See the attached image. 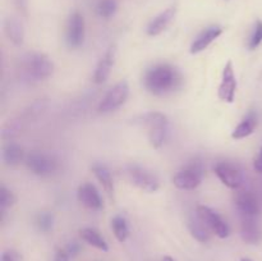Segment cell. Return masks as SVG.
I'll return each mask as SVG.
<instances>
[{"label": "cell", "instance_id": "cell-1", "mask_svg": "<svg viewBox=\"0 0 262 261\" xmlns=\"http://www.w3.org/2000/svg\"><path fill=\"white\" fill-rule=\"evenodd\" d=\"M183 84V76L177 67L168 63L155 64L145 72L143 86L155 96H168Z\"/></svg>", "mask_w": 262, "mask_h": 261}, {"label": "cell", "instance_id": "cell-2", "mask_svg": "<svg viewBox=\"0 0 262 261\" xmlns=\"http://www.w3.org/2000/svg\"><path fill=\"white\" fill-rule=\"evenodd\" d=\"M140 123L147 129L148 142L154 148H160L169 133V119L160 112H148L140 118Z\"/></svg>", "mask_w": 262, "mask_h": 261}, {"label": "cell", "instance_id": "cell-3", "mask_svg": "<svg viewBox=\"0 0 262 261\" xmlns=\"http://www.w3.org/2000/svg\"><path fill=\"white\" fill-rule=\"evenodd\" d=\"M22 69L32 81H45L54 72V63L43 53H28L22 58Z\"/></svg>", "mask_w": 262, "mask_h": 261}, {"label": "cell", "instance_id": "cell-4", "mask_svg": "<svg viewBox=\"0 0 262 261\" xmlns=\"http://www.w3.org/2000/svg\"><path fill=\"white\" fill-rule=\"evenodd\" d=\"M125 178L130 182L135 187L140 188L141 191L154 193L160 188V181L154 173L148 169L137 164H129L124 168Z\"/></svg>", "mask_w": 262, "mask_h": 261}, {"label": "cell", "instance_id": "cell-5", "mask_svg": "<svg viewBox=\"0 0 262 261\" xmlns=\"http://www.w3.org/2000/svg\"><path fill=\"white\" fill-rule=\"evenodd\" d=\"M214 171L224 186L233 191H239L246 186V176L238 164L230 161H220L214 166Z\"/></svg>", "mask_w": 262, "mask_h": 261}, {"label": "cell", "instance_id": "cell-6", "mask_svg": "<svg viewBox=\"0 0 262 261\" xmlns=\"http://www.w3.org/2000/svg\"><path fill=\"white\" fill-rule=\"evenodd\" d=\"M25 161L28 170L38 177H49L58 170V160L43 151H32L26 155Z\"/></svg>", "mask_w": 262, "mask_h": 261}, {"label": "cell", "instance_id": "cell-7", "mask_svg": "<svg viewBox=\"0 0 262 261\" xmlns=\"http://www.w3.org/2000/svg\"><path fill=\"white\" fill-rule=\"evenodd\" d=\"M234 206L241 217H260L262 214V200L256 192L242 188L234 194Z\"/></svg>", "mask_w": 262, "mask_h": 261}, {"label": "cell", "instance_id": "cell-8", "mask_svg": "<svg viewBox=\"0 0 262 261\" xmlns=\"http://www.w3.org/2000/svg\"><path fill=\"white\" fill-rule=\"evenodd\" d=\"M128 96H129V84H128V82H118L117 84H114L106 92L104 99L100 101L97 110L101 114H107V113L115 112V110H118L120 106H123L125 104Z\"/></svg>", "mask_w": 262, "mask_h": 261}, {"label": "cell", "instance_id": "cell-9", "mask_svg": "<svg viewBox=\"0 0 262 261\" xmlns=\"http://www.w3.org/2000/svg\"><path fill=\"white\" fill-rule=\"evenodd\" d=\"M202 179H204V168H202L201 164L194 161V163L189 164L184 169L179 170L173 177V184L178 189L192 191L201 184Z\"/></svg>", "mask_w": 262, "mask_h": 261}, {"label": "cell", "instance_id": "cell-10", "mask_svg": "<svg viewBox=\"0 0 262 261\" xmlns=\"http://www.w3.org/2000/svg\"><path fill=\"white\" fill-rule=\"evenodd\" d=\"M196 214L204 220L205 224L210 228V230L215 235H217L222 240L229 237L230 228L228 223L215 210H212L211 207L205 206V205H199L196 207Z\"/></svg>", "mask_w": 262, "mask_h": 261}, {"label": "cell", "instance_id": "cell-11", "mask_svg": "<svg viewBox=\"0 0 262 261\" xmlns=\"http://www.w3.org/2000/svg\"><path fill=\"white\" fill-rule=\"evenodd\" d=\"M86 36V23L83 15L79 12H73L68 18L66 30L67 45L71 49H78L82 46Z\"/></svg>", "mask_w": 262, "mask_h": 261}, {"label": "cell", "instance_id": "cell-12", "mask_svg": "<svg viewBox=\"0 0 262 261\" xmlns=\"http://www.w3.org/2000/svg\"><path fill=\"white\" fill-rule=\"evenodd\" d=\"M235 91H237V78H235L232 60H228L223 69L222 82H220L219 90H217V96L222 101L233 104L235 99Z\"/></svg>", "mask_w": 262, "mask_h": 261}, {"label": "cell", "instance_id": "cell-13", "mask_svg": "<svg viewBox=\"0 0 262 261\" xmlns=\"http://www.w3.org/2000/svg\"><path fill=\"white\" fill-rule=\"evenodd\" d=\"M241 238L248 245H258L262 241V227L260 217H241Z\"/></svg>", "mask_w": 262, "mask_h": 261}, {"label": "cell", "instance_id": "cell-14", "mask_svg": "<svg viewBox=\"0 0 262 261\" xmlns=\"http://www.w3.org/2000/svg\"><path fill=\"white\" fill-rule=\"evenodd\" d=\"M77 199L78 201L83 205L84 207H87L89 210L92 211H99L102 209V200L100 196V192L97 191L96 187L92 183H82L78 187V191H77Z\"/></svg>", "mask_w": 262, "mask_h": 261}, {"label": "cell", "instance_id": "cell-15", "mask_svg": "<svg viewBox=\"0 0 262 261\" xmlns=\"http://www.w3.org/2000/svg\"><path fill=\"white\" fill-rule=\"evenodd\" d=\"M115 56H117V48H115V45H112L106 51H105V54L99 60L96 68H95V72H94L95 83L101 84L104 83V82H106V79L109 78L110 73H112L113 67H114Z\"/></svg>", "mask_w": 262, "mask_h": 261}, {"label": "cell", "instance_id": "cell-16", "mask_svg": "<svg viewBox=\"0 0 262 261\" xmlns=\"http://www.w3.org/2000/svg\"><path fill=\"white\" fill-rule=\"evenodd\" d=\"M223 33V28L220 26H210V27L205 28L199 36L193 40L189 48V53L191 54H199L206 50L217 37Z\"/></svg>", "mask_w": 262, "mask_h": 261}, {"label": "cell", "instance_id": "cell-17", "mask_svg": "<svg viewBox=\"0 0 262 261\" xmlns=\"http://www.w3.org/2000/svg\"><path fill=\"white\" fill-rule=\"evenodd\" d=\"M176 13L177 9L174 7H171L165 9L164 12H161L155 18H152L150 20V23L147 25V28H146L147 35L152 36V37L161 35L170 26V23L173 22V19L176 18Z\"/></svg>", "mask_w": 262, "mask_h": 261}, {"label": "cell", "instance_id": "cell-18", "mask_svg": "<svg viewBox=\"0 0 262 261\" xmlns=\"http://www.w3.org/2000/svg\"><path fill=\"white\" fill-rule=\"evenodd\" d=\"M4 32L8 40L14 45L20 46L25 41V27L18 18L9 17L4 20Z\"/></svg>", "mask_w": 262, "mask_h": 261}, {"label": "cell", "instance_id": "cell-19", "mask_svg": "<svg viewBox=\"0 0 262 261\" xmlns=\"http://www.w3.org/2000/svg\"><path fill=\"white\" fill-rule=\"evenodd\" d=\"M188 229L192 237L201 243H206L211 240V230L204 223V220L194 212L188 219Z\"/></svg>", "mask_w": 262, "mask_h": 261}, {"label": "cell", "instance_id": "cell-20", "mask_svg": "<svg viewBox=\"0 0 262 261\" xmlns=\"http://www.w3.org/2000/svg\"><path fill=\"white\" fill-rule=\"evenodd\" d=\"M257 127V114L255 112H248V114L239 122V124L233 129V140H243L252 135Z\"/></svg>", "mask_w": 262, "mask_h": 261}, {"label": "cell", "instance_id": "cell-21", "mask_svg": "<svg viewBox=\"0 0 262 261\" xmlns=\"http://www.w3.org/2000/svg\"><path fill=\"white\" fill-rule=\"evenodd\" d=\"M91 169L92 171H94L97 181L101 183L102 188L105 189V192H106V194L109 196V199L114 200V182H113V177L109 168L101 163H95Z\"/></svg>", "mask_w": 262, "mask_h": 261}, {"label": "cell", "instance_id": "cell-22", "mask_svg": "<svg viewBox=\"0 0 262 261\" xmlns=\"http://www.w3.org/2000/svg\"><path fill=\"white\" fill-rule=\"evenodd\" d=\"M79 237H81L82 241H84L87 245L92 246V247L97 248V250L104 251V252H107V251H109V245L106 243V241H105L104 237H102L96 229H94V228H82V229H79Z\"/></svg>", "mask_w": 262, "mask_h": 261}, {"label": "cell", "instance_id": "cell-23", "mask_svg": "<svg viewBox=\"0 0 262 261\" xmlns=\"http://www.w3.org/2000/svg\"><path fill=\"white\" fill-rule=\"evenodd\" d=\"M2 158L8 166H17L25 158V153L18 143L9 142L3 148Z\"/></svg>", "mask_w": 262, "mask_h": 261}, {"label": "cell", "instance_id": "cell-24", "mask_svg": "<svg viewBox=\"0 0 262 261\" xmlns=\"http://www.w3.org/2000/svg\"><path fill=\"white\" fill-rule=\"evenodd\" d=\"M112 229L114 233L115 238H117L119 242H125L129 237V227H128L127 219L124 216H120L117 215L112 219Z\"/></svg>", "mask_w": 262, "mask_h": 261}, {"label": "cell", "instance_id": "cell-25", "mask_svg": "<svg viewBox=\"0 0 262 261\" xmlns=\"http://www.w3.org/2000/svg\"><path fill=\"white\" fill-rule=\"evenodd\" d=\"M37 229L42 233H49L54 227V215L49 211L38 212L35 219Z\"/></svg>", "mask_w": 262, "mask_h": 261}, {"label": "cell", "instance_id": "cell-26", "mask_svg": "<svg viewBox=\"0 0 262 261\" xmlns=\"http://www.w3.org/2000/svg\"><path fill=\"white\" fill-rule=\"evenodd\" d=\"M15 201H17V199L10 189H8L5 186L0 187V211H2V215H4L5 211L15 204Z\"/></svg>", "mask_w": 262, "mask_h": 261}, {"label": "cell", "instance_id": "cell-27", "mask_svg": "<svg viewBox=\"0 0 262 261\" xmlns=\"http://www.w3.org/2000/svg\"><path fill=\"white\" fill-rule=\"evenodd\" d=\"M118 9V5L115 0H100L97 4L96 10L97 14L102 18H110L115 14Z\"/></svg>", "mask_w": 262, "mask_h": 261}, {"label": "cell", "instance_id": "cell-28", "mask_svg": "<svg viewBox=\"0 0 262 261\" xmlns=\"http://www.w3.org/2000/svg\"><path fill=\"white\" fill-rule=\"evenodd\" d=\"M262 42V20L258 19L256 22L255 27H253L252 35L250 37V42H248V48L250 50H255L258 46L261 45Z\"/></svg>", "mask_w": 262, "mask_h": 261}, {"label": "cell", "instance_id": "cell-29", "mask_svg": "<svg viewBox=\"0 0 262 261\" xmlns=\"http://www.w3.org/2000/svg\"><path fill=\"white\" fill-rule=\"evenodd\" d=\"M2 261H22V256L14 250H8L2 253Z\"/></svg>", "mask_w": 262, "mask_h": 261}, {"label": "cell", "instance_id": "cell-30", "mask_svg": "<svg viewBox=\"0 0 262 261\" xmlns=\"http://www.w3.org/2000/svg\"><path fill=\"white\" fill-rule=\"evenodd\" d=\"M66 251L68 252V255L71 256V257H74V256L78 255L79 251H81V245H79L78 242H76V241L69 242L68 246L66 247Z\"/></svg>", "mask_w": 262, "mask_h": 261}, {"label": "cell", "instance_id": "cell-31", "mask_svg": "<svg viewBox=\"0 0 262 261\" xmlns=\"http://www.w3.org/2000/svg\"><path fill=\"white\" fill-rule=\"evenodd\" d=\"M14 4L17 9L22 13L23 15H27L28 10V0H14Z\"/></svg>", "mask_w": 262, "mask_h": 261}, {"label": "cell", "instance_id": "cell-32", "mask_svg": "<svg viewBox=\"0 0 262 261\" xmlns=\"http://www.w3.org/2000/svg\"><path fill=\"white\" fill-rule=\"evenodd\" d=\"M253 168L258 174H262V146L258 151V155L256 156L255 161H253Z\"/></svg>", "mask_w": 262, "mask_h": 261}, {"label": "cell", "instance_id": "cell-33", "mask_svg": "<svg viewBox=\"0 0 262 261\" xmlns=\"http://www.w3.org/2000/svg\"><path fill=\"white\" fill-rule=\"evenodd\" d=\"M69 258H71V256L68 255V252H67L66 248H64V250L56 251L54 261H69Z\"/></svg>", "mask_w": 262, "mask_h": 261}, {"label": "cell", "instance_id": "cell-34", "mask_svg": "<svg viewBox=\"0 0 262 261\" xmlns=\"http://www.w3.org/2000/svg\"><path fill=\"white\" fill-rule=\"evenodd\" d=\"M161 261H176V260H174L171 256H164V257L161 258Z\"/></svg>", "mask_w": 262, "mask_h": 261}, {"label": "cell", "instance_id": "cell-35", "mask_svg": "<svg viewBox=\"0 0 262 261\" xmlns=\"http://www.w3.org/2000/svg\"><path fill=\"white\" fill-rule=\"evenodd\" d=\"M241 261H252V260H251V258H248V257H242V258H241Z\"/></svg>", "mask_w": 262, "mask_h": 261}]
</instances>
